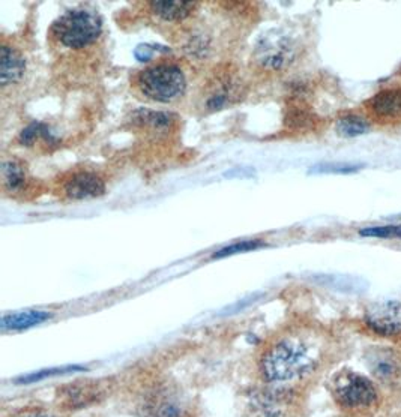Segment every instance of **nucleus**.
Returning <instances> with one entry per match:
<instances>
[{"label":"nucleus","instance_id":"obj_1","mask_svg":"<svg viewBox=\"0 0 401 417\" xmlns=\"http://www.w3.org/2000/svg\"><path fill=\"white\" fill-rule=\"evenodd\" d=\"M320 360L322 350L316 338L293 332L280 336L266 348L259 368L267 383H288L313 374Z\"/></svg>","mask_w":401,"mask_h":417},{"label":"nucleus","instance_id":"obj_24","mask_svg":"<svg viewBox=\"0 0 401 417\" xmlns=\"http://www.w3.org/2000/svg\"><path fill=\"white\" fill-rule=\"evenodd\" d=\"M362 165L352 164H320L311 168V173H332V174H349L361 170Z\"/></svg>","mask_w":401,"mask_h":417},{"label":"nucleus","instance_id":"obj_21","mask_svg":"<svg viewBox=\"0 0 401 417\" xmlns=\"http://www.w3.org/2000/svg\"><path fill=\"white\" fill-rule=\"evenodd\" d=\"M266 246L265 242L259 240V239H254V240H242L238 243H233L229 245L226 248H222L219 251H215L212 254V258H222V257H227V255H235V254H241V252H248V251H255L259 250V248Z\"/></svg>","mask_w":401,"mask_h":417},{"label":"nucleus","instance_id":"obj_5","mask_svg":"<svg viewBox=\"0 0 401 417\" xmlns=\"http://www.w3.org/2000/svg\"><path fill=\"white\" fill-rule=\"evenodd\" d=\"M299 56L298 41L281 30H271L260 38L253 53V60L265 74L284 72Z\"/></svg>","mask_w":401,"mask_h":417},{"label":"nucleus","instance_id":"obj_12","mask_svg":"<svg viewBox=\"0 0 401 417\" xmlns=\"http://www.w3.org/2000/svg\"><path fill=\"white\" fill-rule=\"evenodd\" d=\"M26 72V60L15 47L6 42L0 47V84L5 90L8 86L20 83Z\"/></svg>","mask_w":401,"mask_h":417},{"label":"nucleus","instance_id":"obj_22","mask_svg":"<svg viewBox=\"0 0 401 417\" xmlns=\"http://www.w3.org/2000/svg\"><path fill=\"white\" fill-rule=\"evenodd\" d=\"M362 238H376V239H393L401 238V225H382V227H367L359 230Z\"/></svg>","mask_w":401,"mask_h":417},{"label":"nucleus","instance_id":"obj_3","mask_svg":"<svg viewBox=\"0 0 401 417\" xmlns=\"http://www.w3.org/2000/svg\"><path fill=\"white\" fill-rule=\"evenodd\" d=\"M131 84L143 99L160 104H173L188 89L184 66L174 60H160L143 68L132 77Z\"/></svg>","mask_w":401,"mask_h":417},{"label":"nucleus","instance_id":"obj_18","mask_svg":"<svg viewBox=\"0 0 401 417\" xmlns=\"http://www.w3.org/2000/svg\"><path fill=\"white\" fill-rule=\"evenodd\" d=\"M70 392L63 393L65 404L68 405L70 409H82L84 405H89L91 402L96 401V397L99 395L98 387H94L91 385L84 386H71L68 387Z\"/></svg>","mask_w":401,"mask_h":417},{"label":"nucleus","instance_id":"obj_4","mask_svg":"<svg viewBox=\"0 0 401 417\" xmlns=\"http://www.w3.org/2000/svg\"><path fill=\"white\" fill-rule=\"evenodd\" d=\"M331 393L340 409L353 414L374 411L381 399L374 383L353 371H341L333 377Z\"/></svg>","mask_w":401,"mask_h":417},{"label":"nucleus","instance_id":"obj_20","mask_svg":"<svg viewBox=\"0 0 401 417\" xmlns=\"http://www.w3.org/2000/svg\"><path fill=\"white\" fill-rule=\"evenodd\" d=\"M369 131H370V123L364 117L348 115L337 120V132L341 135V137L353 139V137H358V135L367 134Z\"/></svg>","mask_w":401,"mask_h":417},{"label":"nucleus","instance_id":"obj_17","mask_svg":"<svg viewBox=\"0 0 401 417\" xmlns=\"http://www.w3.org/2000/svg\"><path fill=\"white\" fill-rule=\"evenodd\" d=\"M2 186L8 194H20L27 188V174L18 162L4 161L2 168Z\"/></svg>","mask_w":401,"mask_h":417},{"label":"nucleus","instance_id":"obj_15","mask_svg":"<svg viewBox=\"0 0 401 417\" xmlns=\"http://www.w3.org/2000/svg\"><path fill=\"white\" fill-rule=\"evenodd\" d=\"M53 315L47 311H25L5 314L0 326H2V331H23L47 321Z\"/></svg>","mask_w":401,"mask_h":417},{"label":"nucleus","instance_id":"obj_16","mask_svg":"<svg viewBox=\"0 0 401 417\" xmlns=\"http://www.w3.org/2000/svg\"><path fill=\"white\" fill-rule=\"evenodd\" d=\"M292 395L288 392L274 390L271 393H263V397L259 398L257 407L265 417H284L288 407L292 405Z\"/></svg>","mask_w":401,"mask_h":417},{"label":"nucleus","instance_id":"obj_11","mask_svg":"<svg viewBox=\"0 0 401 417\" xmlns=\"http://www.w3.org/2000/svg\"><path fill=\"white\" fill-rule=\"evenodd\" d=\"M176 116L165 111L153 110H139L134 113L132 123L137 125L141 131L146 132L153 139L167 137L172 134L176 127Z\"/></svg>","mask_w":401,"mask_h":417},{"label":"nucleus","instance_id":"obj_25","mask_svg":"<svg viewBox=\"0 0 401 417\" xmlns=\"http://www.w3.org/2000/svg\"><path fill=\"white\" fill-rule=\"evenodd\" d=\"M20 417H53V416H49V414H42V413H27V414H23Z\"/></svg>","mask_w":401,"mask_h":417},{"label":"nucleus","instance_id":"obj_14","mask_svg":"<svg viewBox=\"0 0 401 417\" xmlns=\"http://www.w3.org/2000/svg\"><path fill=\"white\" fill-rule=\"evenodd\" d=\"M367 108L378 119L401 117V87H386L367 101Z\"/></svg>","mask_w":401,"mask_h":417},{"label":"nucleus","instance_id":"obj_19","mask_svg":"<svg viewBox=\"0 0 401 417\" xmlns=\"http://www.w3.org/2000/svg\"><path fill=\"white\" fill-rule=\"evenodd\" d=\"M37 141H44L47 146L58 143L47 125H44L41 122H33L27 128L21 131L20 143L23 146H33L37 144Z\"/></svg>","mask_w":401,"mask_h":417},{"label":"nucleus","instance_id":"obj_23","mask_svg":"<svg viewBox=\"0 0 401 417\" xmlns=\"http://www.w3.org/2000/svg\"><path fill=\"white\" fill-rule=\"evenodd\" d=\"M75 371H86V369L82 368V366H66V368L44 369V371H38V373L29 374L26 377H21L20 380H17V383H23V385H27V383H35V381L44 380L47 377H53V376H62V374H68V373H75Z\"/></svg>","mask_w":401,"mask_h":417},{"label":"nucleus","instance_id":"obj_10","mask_svg":"<svg viewBox=\"0 0 401 417\" xmlns=\"http://www.w3.org/2000/svg\"><path fill=\"white\" fill-rule=\"evenodd\" d=\"M365 323L381 336H397L401 333V303L397 300L377 302L367 309Z\"/></svg>","mask_w":401,"mask_h":417},{"label":"nucleus","instance_id":"obj_7","mask_svg":"<svg viewBox=\"0 0 401 417\" xmlns=\"http://www.w3.org/2000/svg\"><path fill=\"white\" fill-rule=\"evenodd\" d=\"M242 94V82L231 72L217 75L214 80L205 86L202 95V104L205 113H214L227 108L238 103Z\"/></svg>","mask_w":401,"mask_h":417},{"label":"nucleus","instance_id":"obj_2","mask_svg":"<svg viewBox=\"0 0 401 417\" xmlns=\"http://www.w3.org/2000/svg\"><path fill=\"white\" fill-rule=\"evenodd\" d=\"M103 38V20L86 8H75L53 21L49 39L61 51L79 53L91 50Z\"/></svg>","mask_w":401,"mask_h":417},{"label":"nucleus","instance_id":"obj_8","mask_svg":"<svg viewBox=\"0 0 401 417\" xmlns=\"http://www.w3.org/2000/svg\"><path fill=\"white\" fill-rule=\"evenodd\" d=\"M367 366L385 387L401 389V353L391 347H374L367 353Z\"/></svg>","mask_w":401,"mask_h":417},{"label":"nucleus","instance_id":"obj_6","mask_svg":"<svg viewBox=\"0 0 401 417\" xmlns=\"http://www.w3.org/2000/svg\"><path fill=\"white\" fill-rule=\"evenodd\" d=\"M140 409L144 417H189V407L179 392L157 386L143 395Z\"/></svg>","mask_w":401,"mask_h":417},{"label":"nucleus","instance_id":"obj_9","mask_svg":"<svg viewBox=\"0 0 401 417\" xmlns=\"http://www.w3.org/2000/svg\"><path fill=\"white\" fill-rule=\"evenodd\" d=\"M61 193L68 200L96 198L106 194V182L94 172H72L61 180Z\"/></svg>","mask_w":401,"mask_h":417},{"label":"nucleus","instance_id":"obj_13","mask_svg":"<svg viewBox=\"0 0 401 417\" xmlns=\"http://www.w3.org/2000/svg\"><path fill=\"white\" fill-rule=\"evenodd\" d=\"M149 14L163 23H182L191 17L197 8L198 2H181V0H170V2H163V0H155V2L146 4Z\"/></svg>","mask_w":401,"mask_h":417}]
</instances>
